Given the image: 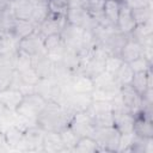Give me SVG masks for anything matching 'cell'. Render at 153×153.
<instances>
[{
  "mask_svg": "<svg viewBox=\"0 0 153 153\" xmlns=\"http://www.w3.org/2000/svg\"><path fill=\"white\" fill-rule=\"evenodd\" d=\"M43 134L44 130H42L36 126V128H31L25 133H23L22 145H24L29 151H38V149L42 151Z\"/></svg>",
  "mask_w": 153,
  "mask_h": 153,
  "instance_id": "2e32d148",
  "label": "cell"
},
{
  "mask_svg": "<svg viewBox=\"0 0 153 153\" xmlns=\"http://www.w3.org/2000/svg\"><path fill=\"white\" fill-rule=\"evenodd\" d=\"M131 13H133V17H134L136 24H143V23L152 22V5L134 8V10H131Z\"/></svg>",
  "mask_w": 153,
  "mask_h": 153,
  "instance_id": "d6a6232c",
  "label": "cell"
},
{
  "mask_svg": "<svg viewBox=\"0 0 153 153\" xmlns=\"http://www.w3.org/2000/svg\"><path fill=\"white\" fill-rule=\"evenodd\" d=\"M47 99H44L41 94L37 92L30 93L24 96L23 100L20 102L19 106L16 110V114H18L20 117L25 120H33L36 121L39 112L43 110V108L47 104Z\"/></svg>",
  "mask_w": 153,
  "mask_h": 153,
  "instance_id": "3957f363",
  "label": "cell"
},
{
  "mask_svg": "<svg viewBox=\"0 0 153 153\" xmlns=\"http://www.w3.org/2000/svg\"><path fill=\"white\" fill-rule=\"evenodd\" d=\"M32 67V57L23 51H17L14 56V71L23 72Z\"/></svg>",
  "mask_w": 153,
  "mask_h": 153,
  "instance_id": "1f68e13d",
  "label": "cell"
},
{
  "mask_svg": "<svg viewBox=\"0 0 153 153\" xmlns=\"http://www.w3.org/2000/svg\"><path fill=\"white\" fill-rule=\"evenodd\" d=\"M14 56L0 53V71L6 69V68H13L14 69Z\"/></svg>",
  "mask_w": 153,
  "mask_h": 153,
  "instance_id": "f35d334b",
  "label": "cell"
},
{
  "mask_svg": "<svg viewBox=\"0 0 153 153\" xmlns=\"http://www.w3.org/2000/svg\"><path fill=\"white\" fill-rule=\"evenodd\" d=\"M66 24H67V20L63 14H56L50 12L49 16L37 26V31L45 38L51 35L61 33Z\"/></svg>",
  "mask_w": 153,
  "mask_h": 153,
  "instance_id": "52a82bcc",
  "label": "cell"
},
{
  "mask_svg": "<svg viewBox=\"0 0 153 153\" xmlns=\"http://www.w3.org/2000/svg\"><path fill=\"white\" fill-rule=\"evenodd\" d=\"M122 63H123V60H122L120 56H117V55H108V57H106V60H105L104 71L108 72L109 74L115 75Z\"/></svg>",
  "mask_w": 153,
  "mask_h": 153,
  "instance_id": "e575fe53",
  "label": "cell"
},
{
  "mask_svg": "<svg viewBox=\"0 0 153 153\" xmlns=\"http://www.w3.org/2000/svg\"><path fill=\"white\" fill-rule=\"evenodd\" d=\"M35 30H36V26L31 20L17 19L16 18L13 27H12V31H11V35L17 41H20L22 38H24V37L29 36L30 33H32Z\"/></svg>",
  "mask_w": 153,
  "mask_h": 153,
  "instance_id": "603a6c76",
  "label": "cell"
},
{
  "mask_svg": "<svg viewBox=\"0 0 153 153\" xmlns=\"http://www.w3.org/2000/svg\"><path fill=\"white\" fill-rule=\"evenodd\" d=\"M23 98H24V94L19 90L13 87H7L0 91V105L8 111L16 112Z\"/></svg>",
  "mask_w": 153,
  "mask_h": 153,
  "instance_id": "4fadbf2b",
  "label": "cell"
},
{
  "mask_svg": "<svg viewBox=\"0 0 153 153\" xmlns=\"http://www.w3.org/2000/svg\"><path fill=\"white\" fill-rule=\"evenodd\" d=\"M33 5L30 0H14L12 5L13 14L17 19H26L30 20L32 11H33Z\"/></svg>",
  "mask_w": 153,
  "mask_h": 153,
  "instance_id": "cb8c5ba5",
  "label": "cell"
},
{
  "mask_svg": "<svg viewBox=\"0 0 153 153\" xmlns=\"http://www.w3.org/2000/svg\"><path fill=\"white\" fill-rule=\"evenodd\" d=\"M112 115H114V127L121 134L133 133L135 115L127 111H112Z\"/></svg>",
  "mask_w": 153,
  "mask_h": 153,
  "instance_id": "9a60e30c",
  "label": "cell"
},
{
  "mask_svg": "<svg viewBox=\"0 0 153 153\" xmlns=\"http://www.w3.org/2000/svg\"><path fill=\"white\" fill-rule=\"evenodd\" d=\"M116 26L118 31L124 35H129L136 26V22L133 17L131 10L123 1H121V7H120V13H118Z\"/></svg>",
  "mask_w": 153,
  "mask_h": 153,
  "instance_id": "5bb4252c",
  "label": "cell"
},
{
  "mask_svg": "<svg viewBox=\"0 0 153 153\" xmlns=\"http://www.w3.org/2000/svg\"><path fill=\"white\" fill-rule=\"evenodd\" d=\"M59 133H60V136H61V140H62V143H63L66 151L73 152V148L75 147V145L79 140V136L72 130V128L69 126H67Z\"/></svg>",
  "mask_w": 153,
  "mask_h": 153,
  "instance_id": "4dcf8cb0",
  "label": "cell"
},
{
  "mask_svg": "<svg viewBox=\"0 0 153 153\" xmlns=\"http://www.w3.org/2000/svg\"><path fill=\"white\" fill-rule=\"evenodd\" d=\"M120 91H105V90H100V88H94L91 93V98L92 100H106L110 102Z\"/></svg>",
  "mask_w": 153,
  "mask_h": 153,
  "instance_id": "8d00e7d4",
  "label": "cell"
},
{
  "mask_svg": "<svg viewBox=\"0 0 153 153\" xmlns=\"http://www.w3.org/2000/svg\"><path fill=\"white\" fill-rule=\"evenodd\" d=\"M130 85L142 97L143 93L147 91V88L152 87V69L148 72L134 73V76L131 79Z\"/></svg>",
  "mask_w": 153,
  "mask_h": 153,
  "instance_id": "44dd1931",
  "label": "cell"
},
{
  "mask_svg": "<svg viewBox=\"0 0 153 153\" xmlns=\"http://www.w3.org/2000/svg\"><path fill=\"white\" fill-rule=\"evenodd\" d=\"M18 73H19V76H20V79L23 80L24 84L35 86L39 81V76L37 75V73L35 72V69L32 67L29 68V69H25L23 72H18Z\"/></svg>",
  "mask_w": 153,
  "mask_h": 153,
  "instance_id": "d590c367",
  "label": "cell"
},
{
  "mask_svg": "<svg viewBox=\"0 0 153 153\" xmlns=\"http://www.w3.org/2000/svg\"><path fill=\"white\" fill-rule=\"evenodd\" d=\"M142 55V47L140 43L134 41L130 36H128L124 45L121 49L120 57L123 60V62H131L133 60L137 59L139 56Z\"/></svg>",
  "mask_w": 153,
  "mask_h": 153,
  "instance_id": "d6986e66",
  "label": "cell"
},
{
  "mask_svg": "<svg viewBox=\"0 0 153 153\" xmlns=\"http://www.w3.org/2000/svg\"><path fill=\"white\" fill-rule=\"evenodd\" d=\"M133 133L139 137H153V126L152 118L139 112L134 118Z\"/></svg>",
  "mask_w": 153,
  "mask_h": 153,
  "instance_id": "e0dca14e",
  "label": "cell"
},
{
  "mask_svg": "<svg viewBox=\"0 0 153 153\" xmlns=\"http://www.w3.org/2000/svg\"><path fill=\"white\" fill-rule=\"evenodd\" d=\"M128 36L129 35H124V33L120 32L118 29H115L108 35V37L98 47L104 49L108 55H117V56H120L121 49L124 45Z\"/></svg>",
  "mask_w": 153,
  "mask_h": 153,
  "instance_id": "ba28073f",
  "label": "cell"
},
{
  "mask_svg": "<svg viewBox=\"0 0 153 153\" xmlns=\"http://www.w3.org/2000/svg\"><path fill=\"white\" fill-rule=\"evenodd\" d=\"M14 69L13 68H6L0 71V91L7 88L11 86L12 79H13Z\"/></svg>",
  "mask_w": 153,
  "mask_h": 153,
  "instance_id": "74e56055",
  "label": "cell"
},
{
  "mask_svg": "<svg viewBox=\"0 0 153 153\" xmlns=\"http://www.w3.org/2000/svg\"><path fill=\"white\" fill-rule=\"evenodd\" d=\"M14 20H16V17L13 14L12 8L0 11V37L1 38L11 35Z\"/></svg>",
  "mask_w": 153,
  "mask_h": 153,
  "instance_id": "d4e9b609",
  "label": "cell"
},
{
  "mask_svg": "<svg viewBox=\"0 0 153 153\" xmlns=\"http://www.w3.org/2000/svg\"><path fill=\"white\" fill-rule=\"evenodd\" d=\"M0 43H1V37H0Z\"/></svg>",
  "mask_w": 153,
  "mask_h": 153,
  "instance_id": "b9f144b4",
  "label": "cell"
},
{
  "mask_svg": "<svg viewBox=\"0 0 153 153\" xmlns=\"http://www.w3.org/2000/svg\"><path fill=\"white\" fill-rule=\"evenodd\" d=\"M123 102L126 104V106L128 108V110L133 114V115H137L142 108H143V100L142 97L133 88L131 85H126L122 86L120 90Z\"/></svg>",
  "mask_w": 153,
  "mask_h": 153,
  "instance_id": "30bf717a",
  "label": "cell"
},
{
  "mask_svg": "<svg viewBox=\"0 0 153 153\" xmlns=\"http://www.w3.org/2000/svg\"><path fill=\"white\" fill-rule=\"evenodd\" d=\"M120 7H121V1H117V0H105L103 13H104V18L106 19V22L109 24L116 26L118 13H120Z\"/></svg>",
  "mask_w": 153,
  "mask_h": 153,
  "instance_id": "4316f807",
  "label": "cell"
},
{
  "mask_svg": "<svg viewBox=\"0 0 153 153\" xmlns=\"http://www.w3.org/2000/svg\"><path fill=\"white\" fill-rule=\"evenodd\" d=\"M117 1H123V0H117Z\"/></svg>",
  "mask_w": 153,
  "mask_h": 153,
  "instance_id": "7bdbcfd3",
  "label": "cell"
},
{
  "mask_svg": "<svg viewBox=\"0 0 153 153\" xmlns=\"http://www.w3.org/2000/svg\"><path fill=\"white\" fill-rule=\"evenodd\" d=\"M32 68L35 69L39 79H50L54 78L55 61L47 54H39L32 56Z\"/></svg>",
  "mask_w": 153,
  "mask_h": 153,
  "instance_id": "9c48e42d",
  "label": "cell"
},
{
  "mask_svg": "<svg viewBox=\"0 0 153 153\" xmlns=\"http://www.w3.org/2000/svg\"><path fill=\"white\" fill-rule=\"evenodd\" d=\"M90 116H91V118H92V121H93V123H94L96 127H109V126H114L112 110L93 112V114H90Z\"/></svg>",
  "mask_w": 153,
  "mask_h": 153,
  "instance_id": "f546056e",
  "label": "cell"
},
{
  "mask_svg": "<svg viewBox=\"0 0 153 153\" xmlns=\"http://www.w3.org/2000/svg\"><path fill=\"white\" fill-rule=\"evenodd\" d=\"M74 112L59 102L48 100L43 110L37 116L35 123L44 131H60L66 128Z\"/></svg>",
  "mask_w": 153,
  "mask_h": 153,
  "instance_id": "6da1fadb",
  "label": "cell"
},
{
  "mask_svg": "<svg viewBox=\"0 0 153 153\" xmlns=\"http://www.w3.org/2000/svg\"><path fill=\"white\" fill-rule=\"evenodd\" d=\"M73 152L76 153H96L100 152V148L96 140L92 136H82L79 137L75 147L73 148Z\"/></svg>",
  "mask_w": 153,
  "mask_h": 153,
  "instance_id": "484cf974",
  "label": "cell"
},
{
  "mask_svg": "<svg viewBox=\"0 0 153 153\" xmlns=\"http://www.w3.org/2000/svg\"><path fill=\"white\" fill-rule=\"evenodd\" d=\"M0 53H1V51H0Z\"/></svg>",
  "mask_w": 153,
  "mask_h": 153,
  "instance_id": "ee69618b",
  "label": "cell"
},
{
  "mask_svg": "<svg viewBox=\"0 0 153 153\" xmlns=\"http://www.w3.org/2000/svg\"><path fill=\"white\" fill-rule=\"evenodd\" d=\"M66 20L67 23L80 26L85 30H93L98 23L88 14V12L82 6H71L66 11Z\"/></svg>",
  "mask_w": 153,
  "mask_h": 153,
  "instance_id": "277c9868",
  "label": "cell"
},
{
  "mask_svg": "<svg viewBox=\"0 0 153 153\" xmlns=\"http://www.w3.org/2000/svg\"><path fill=\"white\" fill-rule=\"evenodd\" d=\"M93 82H94V88H100L105 91H120L121 90L115 76L112 74H109L105 71L98 74L97 76H94Z\"/></svg>",
  "mask_w": 153,
  "mask_h": 153,
  "instance_id": "7402d4cb",
  "label": "cell"
},
{
  "mask_svg": "<svg viewBox=\"0 0 153 153\" xmlns=\"http://www.w3.org/2000/svg\"><path fill=\"white\" fill-rule=\"evenodd\" d=\"M44 49H45V54L50 59H53L54 61H59L63 56L67 48L61 35L57 33L44 38Z\"/></svg>",
  "mask_w": 153,
  "mask_h": 153,
  "instance_id": "8fae6325",
  "label": "cell"
},
{
  "mask_svg": "<svg viewBox=\"0 0 153 153\" xmlns=\"http://www.w3.org/2000/svg\"><path fill=\"white\" fill-rule=\"evenodd\" d=\"M72 130L79 136H92L96 129V126L90 116V114L86 110H81V111H76L74 112L69 124H68Z\"/></svg>",
  "mask_w": 153,
  "mask_h": 153,
  "instance_id": "5b68a950",
  "label": "cell"
},
{
  "mask_svg": "<svg viewBox=\"0 0 153 153\" xmlns=\"http://www.w3.org/2000/svg\"><path fill=\"white\" fill-rule=\"evenodd\" d=\"M114 76H115L117 84L120 85V87H122V86H126V85H130L131 79L134 76V72L130 68L128 62H123Z\"/></svg>",
  "mask_w": 153,
  "mask_h": 153,
  "instance_id": "f1b7e54d",
  "label": "cell"
},
{
  "mask_svg": "<svg viewBox=\"0 0 153 153\" xmlns=\"http://www.w3.org/2000/svg\"><path fill=\"white\" fill-rule=\"evenodd\" d=\"M92 137L98 143L100 152H117L121 140V133L114 126L96 127Z\"/></svg>",
  "mask_w": 153,
  "mask_h": 153,
  "instance_id": "7a4b0ae2",
  "label": "cell"
},
{
  "mask_svg": "<svg viewBox=\"0 0 153 153\" xmlns=\"http://www.w3.org/2000/svg\"><path fill=\"white\" fill-rule=\"evenodd\" d=\"M152 22L149 23H143V24H136L134 30L129 33V36L136 41L137 43L142 45L152 44Z\"/></svg>",
  "mask_w": 153,
  "mask_h": 153,
  "instance_id": "ffe728a7",
  "label": "cell"
},
{
  "mask_svg": "<svg viewBox=\"0 0 153 153\" xmlns=\"http://www.w3.org/2000/svg\"><path fill=\"white\" fill-rule=\"evenodd\" d=\"M13 2H14V0H0V11L12 8Z\"/></svg>",
  "mask_w": 153,
  "mask_h": 153,
  "instance_id": "ab89813d",
  "label": "cell"
},
{
  "mask_svg": "<svg viewBox=\"0 0 153 153\" xmlns=\"http://www.w3.org/2000/svg\"><path fill=\"white\" fill-rule=\"evenodd\" d=\"M69 88L79 94H91L94 90L93 78L84 74V73H75L68 82Z\"/></svg>",
  "mask_w": 153,
  "mask_h": 153,
  "instance_id": "7c38bea8",
  "label": "cell"
},
{
  "mask_svg": "<svg viewBox=\"0 0 153 153\" xmlns=\"http://www.w3.org/2000/svg\"><path fill=\"white\" fill-rule=\"evenodd\" d=\"M18 50L27 55L36 56L39 54H45L44 49V37L37 31V29L29 36L22 38L18 42Z\"/></svg>",
  "mask_w": 153,
  "mask_h": 153,
  "instance_id": "8992f818",
  "label": "cell"
},
{
  "mask_svg": "<svg viewBox=\"0 0 153 153\" xmlns=\"http://www.w3.org/2000/svg\"><path fill=\"white\" fill-rule=\"evenodd\" d=\"M32 4H37V2H43V1H49V0H30Z\"/></svg>",
  "mask_w": 153,
  "mask_h": 153,
  "instance_id": "60d3db41",
  "label": "cell"
},
{
  "mask_svg": "<svg viewBox=\"0 0 153 153\" xmlns=\"http://www.w3.org/2000/svg\"><path fill=\"white\" fill-rule=\"evenodd\" d=\"M49 13H50V10H49L48 1L37 2V4L33 5V11H32V14H31L30 20L35 24V26L37 29V26L49 16Z\"/></svg>",
  "mask_w": 153,
  "mask_h": 153,
  "instance_id": "83f0119b",
  "label": "cell"
},
{
  "mask_svg": "<svg viewBox=\"0 0 153 153\" xmlns=\"http://www.w3.org/2000/svg\"><path fill=\"white\" fill-rule=\"evenodd\" d=\"M130 68L133 69L134 73H139V72H148L152 69V62L148 61L143 55L139 56L137 59L133 60L131 62H129Z\"/></svg>",
  "mask_w": 153,
  "mask_h": 153,
  "instance_id": "836d02e7",
  "label": "cell"
},
{
  "mask_svg": "<svg viewBox=\"0 0 153 153\" xmlns=\"http://www.w3.org/2000/svg\"><path fill=\"white\" fill-rule=\"evenodd\" d=\"M42 151L44 152H66L59 131H44L42 141Z\"/></svg>",
  "mask_w": 153,
  "mask_h": 153,
  "instance_id": "ac0fdd59",
  "label": "cell"
}]
</instances>
